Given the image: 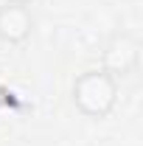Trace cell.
Segmentation results:
<instances>
[{"label": "cell", "mask_w": 143, "mask_h": 146, "mask_svg": "<svg viewBox=\"0 0 143 146\" xmlns=\"http://www.w3.org/2000/svg\"><path fill=\"white\" fill-rule=\"evenodd\" d=\"M118 101V79L107 70H84L73 82V104L84 118H107Z\"/></svg>", "instance_id": "obj_1"}, {"label": "cell", "mask_w": 143, "mask_h": 146, "mask_svg": "<svg viewBox=\"0 0 143 146\" xmlns=\"http://www.w3.org/2000/svg\"><path fill=\"white\" fill-rule=\"evenodd\" d=\"M138 59H140V42L129 34H118L101 51V70H107L112 79H124L138 68Z\"/></svg>", "instance_id": "obj_2"}, {"label": "cell", "mask_w": 143, "mask_h": 146, "mask_svg": "<svg viewBox=\"0 0 143 146\" xmlns=\"http://www.w3.org/2000/svg\"><path fill=\"white\" fill-rule=\"evenodd\" d=\"M31 31H34V17L28 6H17V3L0 6V42L20 45L31 36Z\"/></svg>", "instance_id": "obj_3"}, {"label": "cell", "mask_w": 143, "mask_h": 146, "mask_svg": "<svg viewBox=\"0 0 143 146\" xmlns=\"http://www.w3.org/2000/svg\"><path fill=\"white\" fill-rule=\"evenodd\" d=\"M6 3H17V6H31L34 0H6Z\"/></svg>", "instance_id": "obj_4"}]
</instances>
